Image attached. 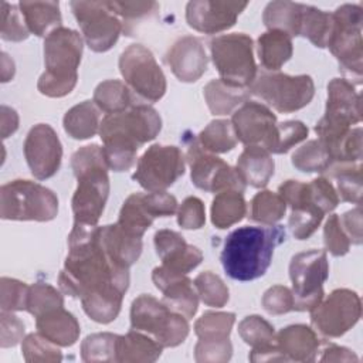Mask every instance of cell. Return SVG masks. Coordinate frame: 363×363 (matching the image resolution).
Returning <instances> with one entry per match:
<instances>
[{
	"label": "cell",
	"mask_w": 363,
	"mask_h": 363,
	"mask_svg": "<svg viewBox=\"0 0 363 363\" xmlns=\"http://www.w3.org/2000/svg\"><path fill=\"white\" fill-rule=\"evenodd\" d=\"M14 71V61L6 52H1V82H9L13 79Z\"/></svg>",
	"instance_id": "003e7915"
},
{
	"label": "cell",
	"mask_w": 363,
	"mask_h": 363,
	"mask_svg": "<svg viewBox=\"0 0 363 363\" xmlns=\"http://www.w3.org/2000/svg\"><path fill=\"white\" fill-rule=\"evenodd\" d=\"M261 305L269 315L288 313L294 311L292 291L285 285H274L264 292Z\"/></svg>",
	"instance_id": "9f6ffc18"
},
{
	"label": "cell",
	"mask_w": 363,
	"mask_h": 363,
	"mask_svg": "<svg viewBox=\"0 0 363 363\" xmlns=\"http://www.w3.org/2000/svg\"><path fill=\"white\" fill-rule=\"evenodd\" d=\"M0 35L6 41H23L30 35L28 27L18 6L1 3V30Z\"/></svg>",
	"instance_id": "816d5d0a"
},
{
	"label": "cell",
	"mask_w": 363,
	"mask_h": 363,
	"mask_svg": "<svg viewBox=\"0 0 363 363\" xmlns=\"http://www.w3.org/2000/svg\"><path fill=\"white\" fill-rule=\"evenodd\" d=\"M69 6L92 51L105 52L115 45L123 23L112 10L111 1H71Z\"/></svg>",
	"instance_id": "5bb4252c"
},
{
	"label": "cell",
	"mask_w": 363,
	"mask_h": 363,
	"mask_svg": "<svg viewBox=\"0 0 363 363\" xmlns=\"http://www.w3.org/2000/svg\"><path fill=\"white\" fill-rule=\"evenodd\" d=\"M61 306H64V298L61 292L57 291V288H54L52 285L35 282L30 286L26 311L34 318Z\"/></svg>",
	"instance_id": "7dc6e473"
},
{
	"label": "cell",
	"mask_w": 363,
	"mask_h": 363,
	"mask_svg": "<svg viewBox=\"0 0 363 363\" xmlns=\"http://www.w3.org/2000/svg\"><path fill=\"white\" fill-rule=\"evenodd\" d=\"M252 38L244 33L223 34L210 41L213 64L220 79L238 88H250L257 77Z\"/></svg>",
	"instance_id": "9c48e42d"
},
{
	"label": "cell",
	"mask_w": 363,
	"mask_h": 363,
	"mask_svg": "<svg viewBox=\"0 0 363 363\" xmlns=\"http://www.w3.org/2000/svg\"><path fill=\"white\" fill-rule=\"evenodd\" d=\"M184 156L177 146L152 145L139 157L132 179L147 191H166L184 174Z\"/></svg>",
	"instance_id": "2e32d148"
},
{
	"label": "cell",
	"mask_w": 363,
	"mask_h": 363,
	"mask_svg": "<svg viewBox=\"0 0 363 363\" xmlns=\"http://www.w3.org/2000/svg\"><path fill=\"white\" fill-rule=\"evenodd\" d=\"M332 164L360 163L362 160V128H352L347 135L329 149Z\"/></svg>",
	"instance_id": "681fc988"
},
{
	"label": "cell",
	"mask_w": 363,
	"mask_h": 363,
	"mask_svg": "<svg viewBox=\"0 0 363 363\" xmlns=\"http://www.w3.org/2000/svg\"><path fill=\"white\" fill-rule=\"evenodd\" d=\"M99 238L108 254L126 268L133 265L142 254V238L126 233L116 223L99 227Z\"/></svg>",
	"instance_id": "83f0119b"
},
{
	"label": "cell",
	"mask_w": 363,
	"mask_h": 363,
	"mask_svg": "<svg viewBox=\"0 0 363 363\" xmlns=\"http://www.w3.org/2000/svg\"><path fill=\"white\" fill-rule=\"evenodd\" d=\"M238 335L252 349L275 343L274 326L258 315L245 316L238 323Z\"/></svg>",
	"instance_id": "bcb514c9"
},
{
	"label": "cell",
	"mask_w": 363,
	"mask_h": 363,
	"mask_svg": "<svg viewBox=\"0 0 363 363\" xmlns=\"http://www.w3.org/2000/svg\"><path fill=\"white\" fill-rule=\"evenodd\" d=\"M82 38L71 28L57 27L44 40L45 71L37 82L38 91L50 98L68 95L78 79V67L82 57Z\"/></svg>",
	"instance_id": "5b68a950"
},
{
	"label": "cell",
	"mask_w": 363,
	"mask_h": 363,
	"mask_svg": "<svg viewBox=\"0 0 363 363\" xmlns=\"http://www.w3.org/2000/svg\"><path fill=\"white\" fill-rule=\"evenodd\" d=\"M360 119V95L353 84L345 78H333L328 84L325 113L315 125L316 135L320 138L339 136Z\"/></svg>",
	"instance_id": "9a60e30c"
},
{
	"label": "cell",
	"mask_w": 363,
	"mask_h": 363,
	"mask_svg": "<svg viewBox=\"0 0 363 363\" xmlns=\"http://www.w3.org/2000/svg\"><path fill=\"white\" fill-rule=\"evenodd\" d=\"M155 286L162 291L163 302L174 312L191 319L199 308V295L194 289L193 281L184 275L156 267L152 272Z\"/></svg>",
	"instance_id": "603a6c76"
},
{
	"label": "cell",
	"mask_w": 363,
	"mask_h": 363,
	"mask_svg": "<svg viewBox=\"0 0 363 363\" xmlns=\"http://www.w3.org/2000/svg\"><path fill=\"white\" fill-rule=\"evenodd\" d=\"M308 133H309L308 126L301 121H285L278 123L272 153H277V155L286 153L291 147L305 140Z\"/></svg>",
	"instance_id": "f5cc1de1"
},
{
	"label": "cell",
	"mask_w": 363,
	"mask_h": 363,
	"mask_svg": "<svg viewBox=\"0 0 363 363\" xmlns=\"http://www.w3.org/2000/svg\"><path fill=\"white\" fill-rule=\"evenodd\" d=\"M200 146L210 153H227L237 145V138L231 121L216 119L211 121L197 138Z\"/></svg>",
	"instance_id": "60d3db41"
},
{
	"label": "cell",
	"mask_w": 363,
	"mask_h": 363,
	"mask_svg": "<svg viewBox=\"0 0 363 363\" xmlns=\"http://www.w3.org/2000/svg\"><path fill=\"white\" fill-rule=\"evenodd\" d=\"M332 13H326L309 4H303L299 35L308 38L315 47L325 48L332 33Z\"/></svg>",
	"instance_id": "f35d334b"
},
{
	"label": "cell",
	"mask_w": 363,
	"mask_h": 363,
	"mask_svg": "<svg viewBox=\"0 0 363 363\" xmlns=\"http://www.w3.org/2000/svg\"><path fill=\"white\" fill-rule=\"evenodd\" d=\"M323 242L326 248L325 251L330 252L333 257H342L349 252L350 240L345 233L337 214H332L326 220L323 227Z\"/></svg>",
	"instance_id": "11a10c76"
},
{
	"label": "cell",
	"mask_w": 363,
	"mask_h": 363,
	"mask_svg": "<svg viewBox=\"0 0 363 363\" xmlns=\"http://www.w3.org/2000/svg\"><path fill=\"white\" fill-rule=\"evenodd\" d=\"M115 333L102 332L88 335L81 343V357L84 362H116Z\"/></svg>",
	"instance_id": "ee69618b"
},
{
	"label": "cell",
	"mask_w": 363,
	"mask_h": 363,
	"mask_svg": "<svg viewBox=\"0 0 363 363\" xmlns=\"http://www.w3.org/2000/svg\"><path fill=\"white\" fill-rule=\"evenodd\" d=\"M112 10L123 20V30L128 35L132 31L135 21L152 16L159 10V4L155 1H111Z\"/></svg>",
	"instance_id": "f907efd6"
},
{
	"label": "cell",
	"mask_w": 363,
	"mask_h": 363,
	"mask_svg": "<svg viewBox=\"0 0 363 363\" xmlns=\"http://www.w3.org/2000/svg\"><path fill=\"white\" fill-rule=\"evenodd\" d=\"M130 328L146 332L163 347H174L183 343L189 335V319L172 311L163 301L142 294L130 306Z\"/></svg>",
	"instance_id": "ba28073f"
},
{
	"label": "cell",
	"mask_w": 363,
	"mask_h": 363,
	"mask_svg": "<svg viewBox=\"0 0 363 363\" xmlns=\"http://www.w3.org/2000/svg\"><path fill=\"white\" fill-rule=\"evenodd\" d=\"M257 51L267 71H278L292 57V37L279 30H268L258 37Z\"/></svg>",
	"instance_id": "4dcf8cb0"
},
{
	"label": "cell",
	"mask_w": 363,
	"mask_h": 363,
	"mask_svg": "<svg viewBox=\"0 0 363 363\" xmlns=\"http://www.w3.org/2000/svg\"><path fill=\"white\" fill-rule=\"evenodd\" d=\"M285 211L286 203L278 193L262 190L251 200L250 218L259 224L274 225L285 216Z\"/></svg>",
	"instance_id": "7bdbcfd3"
},
{
	"label": "cell",
	"mask_w": 363,
	"mask_h": 363,
	"mask_svg": "<svg viewBox=\"0 0 363 363\" xmlns=\"http://www.w3.org/2000/svg\"><path fill=\"white\" fill-rule=\"evenodd\" d=\"M274 159L261 146H245L237 160V172L245 184L262 189L274 174Z\"/></svg>",
	"instance_id": "f1b7e54d"
},
{
	"label": "cell",
	"mask_w": 363,
	"mask_h": 363,
	"mask_svg": "<svg viewBox=\"0 0 363 363\" xmlns=\"http://www.w3.org/2000/svg\"><path fill=\"white\" fill-rule=\"evenodd\" d=\"M309 186V194L312 201L326 214L333 211L339 204V196L333 184L326 177H316Z\"/></svg>",
	"instance_id": "680465c9"
},
{
	"label": "cell",
	"mask_w": 363,
	"mask_h": 363,
	"mask_svg": "<svg viewBox=\"0 0 363 363\" xmlns=\"http://www.w3.org/2000/svg\"><path fill=\"white\" fill-rule=\"evenodd\" d=\"M92 101L98 109L106 113H116L128 109L132 104V96L129 88L122 81L106 79L95 88Z\"/></svg>",
	"instance_id": "ab89813d"
},
{
	"label": "cell",
	"mask_w": 363,
	"mask_h": 363,
	"mask_svg": "<svg viewBox=\"0 0 363 363\" xmlns=\"http://www.w3.org/2000/svg\"><path fill=\"white\" fill-rule=\"evenodd\" d=\"M35 326L41 336L62 347L72 346L81 333L77 318L71 312L65 311L64 306L51 309L37 316Z\"/></svg>",
	"instance_id": "4316f807"
},
{
	"label": "cell",
	"mask_w": 363,
	"mask_h": 363,
	"mask_svg": "<svg viewBox=\"0 0 363 363\" xmlns=\"http://www.w3.org/2000/svg\"><path fill=\"white\" fill-rule=\"evenodd\" d=\"M153 220L142 200V193H132L123 201L116 224L126 233L142 238L145 231L153 224Z\"/></svg>",
	"instance_id": "74e56055"
},
{
	"label": "cell",
	"mask_w": 363,
	"mask_h": 363,
	"mask_svg": "<svg viewBox=\"0 0 363 363\" xmlns=\"http://www.w3.org/2000/svg\"><path fill=\"white\" fill-rule=\"evenodd\" d=\"M248 6L247 1L194 0L186 6V21L196 31L216 34L231 28L237 17Z\"/></svg>",
	"instance_id": "7402d4cb"
},
{
	"label": "cell",
	"mask_w": 363,
	"mask_h": 363,
	"mask_svg": "<svg viewBox=\"0 0 363 363\" xmlns=\"http://www.w3.org/2000/svg\"><path fill=\"white\" fill-rule=\"evenodd\" d=\"M156 254L162 261V267L169 271L187 275L203 261V252L184 237L173 230H159L153 237Z\"/></svg>",
	"instance_id": "cb8c5ba5"
},
{
	"label": "cell",
	"mask_w": 363,
	"mask_h": 363,
	"mask_svg": "<svg viewBox=\"0 0 363 363\" xmlns=\"http://www.w3.org/2000/svg\"><path fill=\"white\" fill-rule=\"evenodd\" d=\"M30 286L21 281L3 277L0 279V291L1 311L13 312V311H26L27 309V298H28Z\"/></svg>",
	"instance_id": "db71d44e"
},
{
	"label": "cell",
	"mask_w": 363,
	"mask_h": 363,
	"mask_svg": "<svg viewBox=\"0 0 363 363\" xmlns=\"http://www.w3.org/2000/svg\"><path fill=\"white\" fill-rule=\"evenodd\" d=\"M248 95L245 88L233 86L221 79H211L204 86V98L213 115L231 113L235 106L248 101Z\"/></svg>",
	"instance_id": "e575fe53"
},
{
	"label": "cell",
	"mask_w": 363,
	"mask_h": 363,
	"mask_svg": "<svg viewBox=\"0 0 363 363\" xmlns=\"http://www.w3.org/2000/svg\"><path fill=\"white\" fill-rule=\"evenodd\" d=\"M142 200L153 218L170 217L177 211V200L167 191L142 193Z\"/></svg>",
	"instance_id": "91938a15"
},
{
	"label": "cell",
	"mask_w": 363,
	"mask_h": 363,
	"mask_svg": "<svg viewBox=\"0 0 363 363\" xmlns=\"http://www.w3.org/2000/svg\"><path fill=\"white\" fill-rule=\"evenodd\" d=\"M247 203L241 191L224 190L220 191L211 203V223L216 228H228L244 218Z\"/></svg>",
	"instance_id": "d590c367"
},
{
	"label": "cell",
	"mask_w": 363,
	"mask_h": 363,
	"mask_svg": "<svg viewBox=\"0 0 363 363\" xmlns=\"http://www.w3.org/2000/svg\"><path fill=\"white\" fill-rule=\"evenodd\" d=\"M360 316V296L352 289L339 288L311 311V323L326 337H340L359 322Z\"/></svg>",
	"instance_id": "e0dca14e"
},
{
	"label": "cell",
	"mask_w": 363,
	"mask_h": 363,
	"mask_svg": "<svg viewBox=\"0 0 363 363\" xmlns=\"http://www.w3.org/2000/svg\"><path fill=\"white\" fill-rule=\"evenodd\" d=\"M278 194L292 208L288 220L292 235L301 241L308 240L325 217V213L312 201L308 183L286 180L278 187Z\"/></svg>",
	"instance_id": "44dd1931"
},
{
	"label": "cell",
	"mask_w": 363,
	"mask_h": 363,
	"mask_svg": "<svg viewBox=\"0 0 363 363\" xmlns=\"http://www.w3.org/2000/svg\"><path fill=\"white\" fill-rule=\"evenodd\" d=\"M20 11L28 27V31L37 37L50 34L61 27V11L58 1H20Z\"/></svg>",
	"instance_id": "1f68e13d"
},
{
	"label": "cell",
	"mask_w": 363,
	"mask_h": 363,
	"mask_svg": "<svg viewBox=\"0 0 363 363\" xmlns=\"http://www.w3.org/2000/svg\"><path fill=\"white\" fill-rule=\"evenodd\" d=\"M204 223L206 210L203 201L194 196L186 197L177 210V224L184 230H199Z\"/></svg>",
	"instance_id": "6f0895ef"
},
{
	"label": "cell",
	"mask_w": 363,
	"mask_h": 363,
	"mask_svg": "<svg viewBox=\"0 0 363 363\" xmlns=\"http://www.w3.org/2000/svg\"><path fill=\"white\" fill-rule=\"evenodd\" d=\"M284 225H244L231 231L220 255L224 272L235 281L247 282L261 278L272 262L274 251L285 242Z\"/></svg>",
	"instance_id": "3957f363"
},
{
	"label": "cell",
	"mask_w": 363,
	"mask_h": 363,
	"mask_svg": "<svg viewBox=\"0 0 363 363\" xmlns=\"http://www.w3.org/2000/svg\"><path fill=\"white\" fill-rule=\"evenodd\" d=\"M187 162L190 166L191 183L197 189L208 193H220L224 190L244 193L247 184L237 169L204 150L193 136L187 140Z\"/></svg>",
	"instance_id": "4fadbf2b"
},
{
	"label": "cell",
	"mask_w": 363,
	"mask_h": 363,
	"mask_svg": "<svg viewBox=\"0 0 363 363\" xmlns=\"http://www.w3.org/2000/svg\"><path fill=\"white\" fill-rule=\"evenodd\" d=\"M295 169L303 173H325L332 166V159L328 149L318 140H308L292 153L291 159Z\"/></svg>",
	"instance_id": "b9f144b4"
},
{
	"label": "cell",
	"mask_w": 363,
	"mask_h": 363,
	"mask_svg": "<svg viewBox=\"0 0 363 363\" xmlns=\"http://www.w3.org/2000/svg\"><path fill=\"white\" fill-rule=\"evenodd\" d=\"M329 277L325 250H308L295 254L289 262L294 311H312L323 299V284Z\"/></svg>",
	"instance_id": "8fae6325"
},
{
	"label": "cell",
	"mask_w": 363,
	"mask_h": 363,
	"mask_svg": "<svg viewBox=\"0 0 363 363\" xmlns=\"http://www.w3.org/2000/svg\"><path fill=\"white\" fill-rule=\"evenodd\" d=\"M21 353L24 360L28 363H55L62 360V354L57 345H54L40 333H30L23 339Z\"/></svg>",
	"instance_id": "c3c4849f"
},
{
	"label": "cell",
	"mask_w": 363,
	"mask_h": 363,
	"mask_svg": "<svg viewBox=\"0 0 363 363\" xmlns=\"http://www.w3.org/2000/svg\"><path fill=\"white\" fill-rule=\"evenodd\" d=\"M235 322L233 312H204L194 323L199 342L194 346V359L199 363H224L233 356L230 333Z\"/></svg>",
	"instance_id": "ac0fdd59"
},
{
	"label": "cell",
	"mask_w": 363,
	"mask_h": 363,
	"mask_svg": "<svg viewBox=\"0 0 363 363\" xmlns=\"http://www.w3.org/2000/svg\"><path fill=\"white\" fill-rule=\"evenodd\" d=\"M1 322V347L16 346L24 336V323L18 319V316L13 315L11 312L1 311L0 315Z\"/></svg>",
	"instance_id": "94428289"
},
{
	"label": "cell",
	"mask_w": 363,
	"mask_h": 363,
	"mask_svg": "<svg viewBox=\"0 0 363 363\" xmlns=\"http://www.w3.org/2000/svg\"><path fill=\"white\" fill-rule=\"evenodd\" d=\"M250 92L261 98L275 111L291 113L305 108L315 95V84L309 75H288L275 71L257 72Z\"/></svg>",
	"instance_id": "30bf717a"
},
{
	"label": "cell",
	"mask_w": 363,
	"mask_h": 363,
	"mask_svg": "<svg viewBox=\"0 0 363 363\" xmlns=\"http://www.w3.org/2000/svg\"><path fill=\"white\" fill-rule=\"evenodd\" d=\"M193 284L199 298L204 305L223 308L228 302V286L217 274L211 271H204L194 278Z\"/></svg>",
	"instance_id": "f6af8a7d"
},
{
	"label": "cell",
	"mask_w": 363,
	"mask_h": 363,
	"mask_svg": "<svg viewBox=\"0 0 363 363\" xmlns=\"http://www.w3.org/2000/svg\"><path fill=\"white\" fill-rule=\"evenodd\" d=\"M119 71L126 85L149 102H156L166 94V77L152 51L142 44H130L122 51Z\"/></svg>",
	"instance_id": "7c38bea8"
},
{
	"label": "cell",
	"mask_w": 363,
	"mask_h": 363,
	"mask_svg": "<svg viewBox=\"0 0 363 363\" xmlns=\"http://www.w3.org/2000/svg\"><path fill=\"white\" fill-rule=\"evenodd\" d=\"M336 180L337 196L342 201L362 204V164L360 163H335L328 170Z\"/></svg>",
	"instance_id": "8d00e7d4"
},
{
	"label": "cell",
	"mask_w": 363,
	"mask_h": 363,
	"mask_svg": "<svg viewBox=\"0 0 363 363\" xmlns=\"http://www.w3.org/2000/svg\"><path fill=\"white\" fill-rule=\"evenodd\" d=\"M340 218V224L345 230V233L347 234L350 244H356L360 245L363 241V235H362V207L357 206L356 208H352L349 211H346L345 214H342Z\"/></svg>",
	"instance_id": "6125c7cd"
},
{
	"label": "cell",
	"mask_w": 363,
	"mask_h": 363,
	"mask_svg": "<svg viewBox=\"0 0 363 363\" xmlns=\"http://www.w3.org/2000/svg\"><path fill=\"white\" fill-rule=\"evenodd\" d=\"M163 346L155 339L130 330L126 335H119L116 342V362L125 363H150L160 357Z\"/></svg>",
	"instance_id": "f546056e"
},
{
	"label": "cell",
	"mask_w": 363,
	"mask_h": 363,
	"mask_svg": "<svg viewBox=\"0 0 363 363\" xmlns=\"http://www.w3.org/2000/svg\"><path fill=\"white\" fill-rule=\"evenodd\" d=\"M166 62L182 82H196L207 71V55L200 38L183 35L177 38L166 54Z\"/></svg>",
	"instance_id": "d4e9b609"
},
{
	"label": "cell",
	"mask_w": 363,
	"mask_h": 363,
	"mask_svg": "<svg viewBox=\"0 0 363 363\" xmlns=\"http://www.w3.org/2000/svg\"><path fill=\"white\" fill-rule=\"evenodd\" d=\"M58 285L64 294L81 299L84 312L92 320L109 323L121 312L129 286V268L108 254L98 225L74 224Z\"/></svg>",
	"instance_id": "6da1fadb"
},
{
	"label": "cell",
	"mask_w": 363,
	"mask_h": 363,
	"mask_svg": "<svg viewBox=\"0 0 363 363\" xmlns=\"http://www.w3.org/2000/svg\"><path fill=\"white\" fill-rule=\"evenodd\" d=\"M231 125L237 140L245 146H261L272 153L278 123L267 105L255 101L244 102L233 113Z\"/></svg>",
	"instance_id": "d6986e66"
},
{
	"label": "cell",
	"mask_w": 363,
	"mask_h": 363,
	"mask_svg": "<svg viewBox=\"0 0 363 363\" xmlns=\"http://www.w3.org/2000/svg\"><path fill=\"white\" fill-rule=\"evenodd\" d=\"M71 167L78 180L71 200L74 224L96 225L109 196V167L102 147L95 143L79 147L71 157Z\"/></svg>",
	"instance_id": "277c9868"
},
{
	"label": "cell",
	"mask_w": 363,
	"mask_h": 363,
	"mask_svg": "<svg viewBox=\"0 0 363 363\" xmlns=\"http://www.w3.org/2000/svg\"><path fill=\"white\" fill-rule=\"evenodd\" d=\"M248 359L251 362H288L286 357L281 353L277 343L262 346V347H254Z\"/></svg>",
	"instance_id": "be15d7a7"
},
{
	"label": "cell",
	"mask_w": 363,
	"mask_h": 363,
	"mask_svg": "<svg viewBox=\"0 0 363 363\" xmlns=\"http://www.w3.org/2000/svg\"><path fill=\"white\" fill-rule=\"evenodd\" d=\"M18 128L17 112L6 105H1V136L3 139L13 135Z\"/></svg>",
	"instance_id": "03108f58"
},
{
	"label": "cell",
	"mask_w": 363,
	"mask_h": 363,
	"mask_svg": "<svg viewBox=\"0 0 363 363\" xmlns=\"http://www.w3.org/2000/svg\"><path fill=\"white\" fill-rule=\"evenodd\" d=\"M99 112L94 101H84L68 109L62 119L64 130L77 140L95 136L99 132Z\"/></svg>",
	"instance_id": "836d02e7"
},
{
	"label": "cell",
	"mask_w": 363,
	"mask_h": 363,
	"mask_svg": "<svg viewBox=\"0 0 363 363\" xmlns=\"http://www.w3.org/2000/svg\"><path fill=\"white\" fill-rule=\"evenodd\" d=\"M58 213L55 193L31 180H11L0 189V217L17 221H51Z\"/></svg>",
	"instance_id": "52a82bcc"
},
{
	"label": "cell",
	"mask_w": 363,
	"mask_h": 363,
	"mask_svg": "<svg viewBox=\"0 0 363 363\" xmlns=\"http://www.w3.org/2000/svg\"><path fill=\"white\" fill-rule=\"evenodd\" d=\"M332 33L326 47L337 60L343 75L360 84L363 72V9L360 4H342L332 13Z\"/></svg>",
	"instance_id": "8992f818"
},
{
	"label": "cell",
	"mask_w": 363,
	"mask_h": 363,
	"mask_svg": "<svg viewBox=\"0 0 363 363\" xmlns=\"http://www.w3.org/2000/svg\"><path fill=\"white\" fill-rule=\"evenodd\" d=\"M24 156L31 174L38 180L52 177L62 159V145L57 132L47 123L34 125L24 140Z\"/></svg>",
	"instance_id": "ffe728a7"
},
{
	"label": "cell",
	"mask_w": 363,
	"mask_h": 363,
	"mask_svg": "<svg viewBox=\"0 0 363 363\" xmlns=\"http://www.w3.org/2000/svg\"><path fill=\"white\" fill-rule=\"evenodd\" d=\"M160 129V115L149 105H135L122 112L108 113L98 132L108 167L113 172L129 170L136 160L138 149L153 140Z\"/></svg>",
	"instance_id": "7a4b0ae2"
},
{
	"label": "cell",
	"mask_w": 363,
	"mask_h": 363,
	"mask_svg": "<svg viewBox=\"0 0 363 363\" xmlns=\"http://www.w3.org/2000/svg\"><path fill=\"white\" fill-rule=\"evenodd\" d=\"M320 362H357L359 357L349 349L337 345H328L322 350Z\"/></svg>",
	"instance_id": "e7e4bbea"
},
{
	"label": "cell",
	"mask_w": 363,
	"mask_h": 363,
	"mask_svg": "<svg viewBox=\"0 0 363 363\" xmlns=\"http://www.w3.org/2000/svg\"><path fill=\"white\" fill-rule=\"evenodd\" d=\"M275 343L288 362H313L319 352L320 339L312 328L298 323L281 329L275 335Z\"/></svg>",
	"instance_id": "484cf974"
},
{
	"label": "cell",
	"mask_w": 363,
	"mask_h": 363,
	"mask_svg": "<svg viewBox=\"0 0 363 363\" xmlns=\"http://www.w3.org/2000/svg\"><path fill=\"white\" fill-rule=\"evenodd\" d=\"M303 4L294 1H271L264 9L262 21L268 30H279L289 37H298L302 23Z\"/></svg>",
	"instance_id": "d6a6232c"
}]
</instances>
